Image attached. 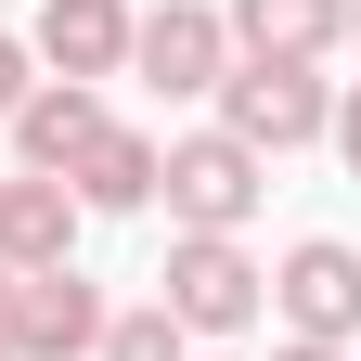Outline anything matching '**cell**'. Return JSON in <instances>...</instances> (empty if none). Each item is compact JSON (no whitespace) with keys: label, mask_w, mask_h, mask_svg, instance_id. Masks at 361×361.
I'll return each mask as SVG.
<instances>
[{"label":"cell","mask_w":361,"mask_h":361,"mask_svg":"<svg viewBox=\"0 0 361 361\" xmlns=\"http://www.w3.org/2000/svg\"><path fill=\"white\" fill-rule=\"evenodd\" d=\"M155 310L180 336H245L271 310V271L245 258V233H168V271H155Z\"/></svg>","instance_id":"obj_1"},{"label":"cell","mask_w":361,"mask_h":361,"mask_svg":"<svg viewBox=\"0 0 361 361\" xmlns=\"http://www.w3.org/2000/svg\"><path fill=\"white\" fill-rule=\"evenodd\" d=\"M271 194V155H245L233 129H180L168 168H155V207H168V233H245Z\"/></svg>","instance_id":"obj_2"},{"label":"cell","mask_w":361,"mask_h":361,"mask_svg":"<svg viewBox=\"0 0 361 361\" xmlns=\"http://www.w3.org/2000/svg\"><path fill=\"white\" fill-rule=\"evenodd\" d=\"M219 129H233L245 155H297V142L336 129V78H323V65H245V52H233V78H219Z\"/></svg>","instance_id":"obj_3"},{"label":"cell","mask_w":361,"mask_h":361,"mask_svg":"<svg viewBox=\"0 0 361 361\" xmlns=\"http://www.w3.org/2000/svg\"><path fill=\"white\" fill-rule=\"evenodd\" d=\"M129 78L168 90V104H194V90L233 78V26L207 0H155V13H129Z\"/></svg>","instance_id":"obj_4"},{"label":"cell","mask_w":361,"mask_h":361,"mask_svg":"<svg viewBox=\"0 0 361 361\" xmlns=\"http://www.w3.org/2000/svg\"><path fill=\"white\" fill-rule=\"evenodd\" d=\"M271 310H284V336L348 348V336H361V245L297 233V245H284V271H271Z\"/></svg>","instance_id":"obj_5"},{"label":"cell","mask_w":361,"mask_h":361,"mask_svg":"<svg viewBox=\"0 0 361 361\" xmlns=\"http://www.w3.org/2000/svg\"><path fill=\"white\" fill-rule=\"evenodd\" d=\"M90 336H104V284L78 258L13 271V361H90Z\"/></svg>","instance_id":"obj_6"},{"label":"cell","mask_w":361,"mask_h":361,"mask_svg":"<svg viewBox=\"0 0 361 361\" xmlns=\"http://www.w3.org/2000/svg\"><path fill=\"white\" fill-rule=\"evenodd\" d=\"M26 52L39 78H129V0H39V26H26Z\"/></svg>","instance_id":"obj_7"},{"label":"cell","mask_w":361,"mask_h":361,"mask_svg":"<svg viewBox=\"0 0 361 361\" xmlns=\"http://www.w3.org/2000/svg\"><path fill=\"white\" fill-rule=\"evenodd\" d=\"M0 129H13V168L65 180V168H78L90 142H104V90H90V78H39V90H26V104L0 116Z\"/></svg>","instance_id":"obj_8"},{"label":"cell","mask_w":361,"mask_h":361,"mask_svg":"<svg viewBox=\"0 0 361 361\" xmlns=\"http://www.w3.org/2000/svg\"><path fill=\"white\" fill-rule=\"evenodd\" d=\"M233 52L245 65H323L336 39H348V0H233Z\"/></svg>","instance_id":"obj_9"},{"label":"cell","mask_w":361,"mask_h":361,"mask_svg":"<svg viewBox=\"0 0 361 361\" xmlns=\"http://www.w3.org/2000/svg\"><path fill=\"white\" fill-rule=\"evenodd\" d=\"M78 194L65 180H39V168H13L0 180V271H52V258H78Z\"/></svg>","instance_id":"obj_10"},{"label":"cell","mask_w":361,"mask_h":361,"mask_svg":"<svg viewBox=\"0 0 361 361\" xmlns=\"http://www.w3.org/2000/svg\"><path fill=\"white\" fill-rule=\"evenodd\" d=\"M155 168H168L155 129H116V116H104V142L65 168V194H78L90 219H142V207H155Z\"/></svg>","instance_id":"obj_11"},{"label":"cell","mask_w":361,"mask_h":361,"mask_svg":"<svg viewBox=\"0 0 361 361\" xmlns=\"http://www.w3.org/2000/svg\"><path fill=\"white\" fill-rule=\"evenodd\" d=\"M90 361H194V336H180L168 310L142 297V310H104V336H90Z\"/></svg>","instance_id":"obj_12"},{"label":"cell","mask_w":361,"mask_h":361,"mask_svg":"<svg viewBox=\"0 0 361 361\" xmlns=\"http://www.w3.org/2000/svg\"><path fill=\"white\" fill-rule=\"evenodd\" d=\"M26 90H39V52H26V39H13V26H0V116H13V104H26Z\"/></svg>","instance_id":"obj_13"},{"label":"cell","mask_w":361,"mask_h":361,"mask_svg":"<svg viewBox=\"0 0 361 361\" xmlns=\"http://www.w3.org/2000/svg\"><path fill=\"white\" fill-rule=\"evenodd\" d=\"M323 142H336V155H348V180H361V78L336 90V129H323Z\"/></svg>","instance_id":"obj_14"},{"label":"cell","mask_w":361,"mask_h":361,"mask_svg":"<svg viewBox=\"0 0 361 361\" xmlns=\"http://www.w3.org/2000/svg\"><path fill=\"white\" fill-rule=\"evenodd\" d=\"M271 361H348V348H323V336H284V348H271Z\"/></svg>","instance_id":"obj_15"},{"label":"cell","mask_w":361,"mask_h":361,"mask_svg":"<svg viewBox=\"0 0 361 361\" xmlns=\"http://www.w3.org/2000/svg\"><path fill=\"white\" fill-rule=\"evenodd\" d=\"M0 361H13V271H0Z\"/></svg>","instance_id":"obj_16"},{"label":"cell","mask_w":361,"mask_h":361,"mask_svg":"<svg viewBox=\"0 0 361 361\" xmlns=\"http://www.w3.org/2000/svg\"><path fill=\"white\" fill-rule=\"evenodd\" d=\"M348 52H361V0H348Z\"/></svg>","instance_id":"obj_17"}]
</instances>
